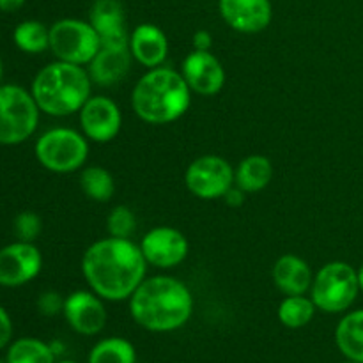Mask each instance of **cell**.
Returning <instances> with one entry per match:
<instances>
[{"label": "cell", "mask_w": 363, "mask_h": 363, "mask_svg": "<svg viewBox=\"0 0 363 363\" xmlns=\"http://www.w3.org/2000/svg\"><path fill=\"white\" fill-rule=\"evenodd\" d=\"M82 272L99 298L123 301L131 298L145 280L147 261L140 247L124 238H105L85 250Z\"/></svg>", "instance_id": "6da1fadb"}, {"label": "cell", "mask_w": 363, "mask_h": 363, "mask_svg": "<svg viewBox=\"0 0 363 363\" xmlns=\"http://www.w3.org/2000/svg\"><path fill=\"white\" fill-rule=\"evenodd\" d=\"M130 312L135 323L149 332H174L191 318L194 296L181 280L151 277L131 294Z\"/></svg>", "instance_id": "7a4b0ae2"}, {"label": "cell", "mask_w": 363, "mask_h": 363, "mask_svg": "<svg viewBox=\"0 0 363 363\" xmlns=\"http://www.w3.org/2000/svg\"><path fill=\"white\" fill-rule=\"evenodd\" d=\"M190 94L183 74L169 67H152L135 85L131 106L145 123L169 124L186 113Z\"/></svg>", "instance_id": "3957f363"}, {"label": "cell", "mask_w": 363, "mask_h": 363, "mask_svg": "<svg viewBox=\"0 0 363 363\" xmlns=\"http://www.w3.org/2000/svg\"><path fill=\"white\" fill-rule=\"evenodd\" d=\"M91 77L77 64H48L35 74L32 82V96L39 110L53 117H64L80 112L91 98Z\"/></svg>", "instance_id": "277c9868"}, {"label": "cell", "mask_w": 363, "mask_h": 363, "mask_svg": "<svg viewBox=\"0 0 363 363\" xmlns=\"http://www.w3.org/2000/svg\"><path fill=\"white\" fill-rule=\"evenodd\" d=\"M360 293L358 269L342 261H333L323 266L314 277L311 294L315 308L326 314H339L347 311Z\"/></svg>", "instance_id": "5b68a950"}, {"label": "cell", "mask_w": 363, "mask_h": 363, "mask_svg": "<svg viewBox=\"0 0 363 363\" xmlns=\"http://www.w3.org/2000/svg\"><path fill=\"white\" fill-rule=\"evenodd\" d=\"M39 112L32 92L18 85H0V144L16 145L30 138Z\"/></svg>", "instance_id": "8992f818"}, {"label": "cell", "mask_w": 363, "mask_h": 363, "mask_svg": "<svg viewBox=\"0 0 363 363\" xmlns=\"http://www.w3.org/2000/svg\"><path fill=\"white\" fill-rule=\"evenodd\" d=\"M89 156V144L78 131L69 128H53L35 142V158L46 170L69 174L84 167Z\"/></svg>", "instance_id": "52a82bcc"}, {"label": "cell", "mask_w": 363, "mask_h": 363, "mask_svg": "<svg viewBox=\"0 0 363 363\" xmlns=\"http://www.w3.org/2000/svg\"><path fill=\"white\" fill-rule=\"evenodd\" d=\"M101 48L98 32L91 23L74 18H64L50 27V50L57 60L84 66Z\"/></svg>", "instance_id": "ba28073f"}, {"label": "cell", "mask_w": 363, "mask_h": 363, "mask_svg": "<svg viewBox=\"0 0 363 363\" xmlns=\"http://www.w3.org/2000/svg\"><path fill=\"white\" fill-rule=\"evenodd\" d=\"M186 188L199 199H220L233 188L234 170L229 162L215 155H206L190 163L184 174Z\"/></svg>", "instance_id": "9c48e42d"}, {"label": "cell", "mask_w": 363, "mask_h": 363, "mask_svg": "<svg viewBox=\"0 0 363 363\" xmlns=\"http://www.w3.org/2000/svg\"><path fill=\"white\" fill-rule=\"evenodd\" d=\"M41 266V252L34 243L16 241L7 245L0 250V286H25L39 275Z\"/></svg>", "instance_id": "30bf717a"}, {"label": "cell", "mask_w": 363, "mask_h": 363, "mask_svg": "<svg viewBox=\"0 0 363 363\" xmlns=\"http://www.w3.org/2000/svg\"><path fill=\"white\" fill-rule=\"evenodd\" d=\"M140 250L147 264L169 269L186 259L188 241L184 234L174 227H155L142 238Z\"/></svg>", "instance_id": "8fae6325"}, {"label": "cell", "mask_w": 363, "mask_h": 363, "mask_svg": "<svg viewBox=\"0 0 363 363\" xmlns=\"http://www.w3.org/2000/svg\"><path fill=\"white\" fill-rule=\"evenodd\" d=\"M123 113L116 101L105 96H91L80 110V126L84 135L98 144L113 140L119 135Z\"/></svg>", "instance_id": "7c38bea8"}, {"label": "cell", "mask_w": 363, "mask_h": 363, "mask_svg": "<svg viewBox=\"0 0 363 363\" xmlns=\"http://www.w3.org/2000/svg\"><path fill=\"white\" fill-rule=\"evenodd\" d=\"M94 291H74L64 300V318L80 335H96L106 325V308Z\"/></svg>", "instance_id": "4fadbf2b"}, {"label": "cell", "mask_w": 363, "mask_h": 363, "mask_svg": "<svg viewBox=\"0 0 363 363\" xmlns=\"http://www.w3.org/2000/svg\"><path fill=\"white\" fill-rule=\"evenodd\" d=\"M188 87L201 96H215L225 85V69L211 52L194 50L183 62V73Z\"/></svg>", "instance_id": "5bb4252c"}, {"label": "cell", "mask_w": 363, "mask_h": 363, "mask_svg": "<svg viewBox=\"0 0 363 363\" xmlns=\"http://www.w3.org/2000/svg\"><path fill=\"white\" fill-rule=\"evenodd\" d=\"M89 23L98 32L101 46L130 48L126 14L119 0H94L89 14Z\"/></svg>", "instance_id": "9a60e30c"}, {"label": "cell", "mask_w": 363, "mask_h": 363, "mask_svg": "<svg viewBox=\"0 0 363 363\" xmlns=\"http://www.w3.org/2000/svg\"><path fill=\"white\" fill-rule=\"evenodd\" d=\"M220 14L230 28L243 34H257L272 23L269 0H220Z\"/></svg>", "instance_id": "2e32d148"}, {"label": "cell", "mask_w": 363, "mask_h": 363, "mask_svg": "<svg viewBox=\"0 0 363 363\" xmlns=\"http://www.w3.org/2000/svg\"><path fill=\"white\" fill-rule=\"evenodd\" d=\"M130 52L135 60L145 67H160L169 53V39L165 32L152 23H142L130 38Z\"/></svg>", "instance_id": "e0dca14e"}, {"label": "cell", "mask_w": 363, "mask_h": 363, "mask_svg": "<svg viewBox=\"0 0 363 363\" xmlns=\"http://www.w3.org/2000/svg\"><path fill=\"white\" fill-rule=\"evenodd\" d=\"M273 282L286 296L305 294L312 287L314 275L307 261L293 254L282 255L273 266Z\"/></svg>", "instance_id": "ac0fdd59"}, {"label": "cell", "mask_w": 363, "mask_h": 363, "mask_svg": "<svg viewBox=\"0 0 363 363\" xmlns=\"http://www.w3.org/2000/svg\"><path fill=\"white\" fill-rule=\"evenodd\" d=\"M130 48L101 46L94 59L89 62V77L98 85H113L123 80L131 66Z\"/></svg>", "instance_id": "d6986e66"}, {"label": "cell", "mask_w": 363, "mask_h": 363, "mask_svg": "<svg viewBox=\"0 0 363 363\" xmlns=\"http://www.w3.org/2000/svg\"><path fill=\"white\" fill-rule=\"evenodd\" d=\"M273 176V167L266 156L252 155L240 163L234 172V183L245 194L264 190Z\"/></svg>", "instance_id": "ffe728a7"}, {"label": "cell", "mask_w": 363, "mask_h": 363, "mask_svg": "<svg viewBox=\"0 0 363 363\" xmlns=\"http://www.w3.org/2000/svg\"><path fill=\"white\" fill-rule=\"evenodd\" d=\"M335 340L344 357L363 363V311H354L342 318L335 330Z\"/></svg>", "instance_id": "44dd1931"}, {"label": "cell", "mask_w": 363, "mask_h": 363, "mask_svg": "<svg viewBox=\"0 0 363 363\" xmlns=\"http://www.w3.org/2000/svg\"><path fill=\"white\" fill-rule=\"evenodd\" d=\"M7 363H55V351L39 339L25 337L13 342L7 350Z\"/></svg>", "instance_id": "7402d4cb"}, {"label": "cell", "mask_w": 363, "mask_h": 363, "mask_svg": "<svg viewBox=\"0 0 363 363\" xmlns=\"http://www.w3.org/2000/svg\"><path fill=\"white\" fill-rule=\"evenodd\" d=\"M137 351L133 344L121 337L103 339L92 347L89 354V363H135Z\"/></svg>", "instance_id": "603a6c76"}, {"label": "cell", "mask_w": 363, "mask_h": 363, "mask_svg": "<svg viewBox=\"0 0 363 363\" xmlns=\"http://www.w3.org/2000/svg\"><path fill=\"white\" fill-rule=\"evenodd\" d=\"M315 314V305L312 298L296 294V296H286V300L279 307V319L287 328H303L312 321Z\"/></svg>", "instance_id": "cb8c5ba5"}, {"label": "cell", "mask_w": 363, "mask_h": 363, "mask_svg": "<svg viewBox=\"0 0 363 363\" xmlns=\"http://www.w3.org/2000/svg\"><path fill=\"white\" fill-rule=\"evenodd\" d=\"M80 186L91 201L108 202L112 199L116 184L112 174L103 167H87L80 174Z\"/></svg>", "instance_id": "d4e9b609"}, {"label": "cell", "mask_w": 363, "mask_h": 363, "mask_svg": "<svg viewBox=\"0 0 363 363\" xmlns=\"http://www.w3.org/2000/svg\"><path fill=\"white\" fill-rule=\"evenodd\" d=\"M14 45L25 53H41L50 48V28H46L41 21L28 20L21 21L14 28Z\"/></svg>", "instance_id": "484cf974"}, {"label": "cell", "mask_w": 363, "mask_h": 363, "mask_svg": "<svg viewBox=\"0 0 363 363\" xmlns=\"http://www.w3.org/2000/svg\"><path fill=\"white\" fill-rule=\"evenodd\" d=\"M135 229H137V218L130 208L117 206L110 211L108 218H106V230H108L110 236L130 240Z\"/></svg>", "instance_id": "4316f807"}, {"label": "cell", "mask_w": 363, "mask_h": 363, "mask_svg": "<svg viewBox=\"0 0 363 363\" xmlns=\"http://www.w3.org/2000/svg\"><path fill=\"white\" fill-rule=\"evenodd\" d=\"M14 233H16L20 241L32 243L39 236V233H41V218L30 211L20 213L14 218Z\"/></svg>", "instance_id": "83f0119b"}, {"label": "cell", "mask_w": 363, "mask_h": 363, "mask_svg": "<svg viewBox=\"0 0 363 363\" xmlns=\"http://www.w3.org/2000/svg\"><path fill=\"white\" fill-rule=\"evenodd\" d=\"M39 311L45 315H53L57 312H62L64 308V300H60V296L57 293H45L38 301Z\"/></svg>", "instance_id": "f1b7e54d"}, {"label": "cell", "mask_w": 363, "mask_h": 363, "mask_svg": "<svg viewBox=\"0 0 363 363\" xmlns=\"http://www.w3.org/2000/svg\"><path fill=\"white\" fill-rule=\"evenodd\" d=\"M11 339H13V321L6 308L0 305V350L9 346Z\"/></svg>", "instance_id": "f546056e"}, {"label": "cell", "mask_w": 363, "mask_h": 363, "mask_svg": "<svg viewBox=\"0 0 363 363\" xmlns=\"http://www.w3.org/2000/svg\"><path fill=\"white\" fill-rule=\"evenodd\" d=\"M213 45V38L208 30H197L194 35V48L201 52H209Z\"/></svg>", "instance_id": "4dcf8cb0"}, {"label": "cell", "mask_w": 363, "mask_h": 363, "mask_svg": "<svg viewBox=\"0 0 363 363\" xmlns=\"http://www.w3.org/2000/svg\"><path fill=\"white\" fill-rule=\"evenodd\" d=\"M223 199H225V202L230 208H238V206L243 204L245 191L240 190V188H230V190L223 195Z\"/></svg>", "instance_id": "1f68e13d"}, {"label": "cell", "mask_w": 363, "mask_h": 363, "mask_svg": "<svg viewBox=\"0 0 363 363\" xmlns=\"http://www.w3.org/2000/svg\"><path fill=\"white\" fill-rule=\"evenodd\" d=\"M25 4V0H0V11L4 13H14Z\"/></svg>", "instance_id": "d6a6232c"}, {"label": "cell", "mask_w": 363, "mask_h": 363, "mask_svg": "<svg viewBox=\"0 0 363 363\" xmlns=\"http://www.w3.org/2000/svg\"><path fill=\"white\" fill-rule=\"evenodd\" d=\"M358 282H360V291L363 293V264L358 269Z\"/></svg>", "instance_id": "836d02e7"}, {"label": "cell", "mask_w": 363, "mask_h": 363, "mask_svg": "<svg viewBox=\"0 0 363 363\" xmlns=\"http://www.w3.org/2000/svg\"><path fill=\"white\" fill-rule=\"evenodd\" d=\"M2 74H4V66H2V59H0V82H2Z\"/></svg>", "instance_id": "e575fe53"}, {"label": "cell", "mask_w": 363, "mask_h": 363, "mask_svg": "<svg viewBox=\"0 0 363 363\" xmlns=\"http://www.w3.org/2000/svg\"><path fill=\"white\" fill-rule=\"evenodd\" d=\"M59 363H77V362H69V360H64V362H59Z\"/></svg>", "instance_id": "d590c367"}, {"label": "cell", "mask_w": 363, "mask_h": 363, "mask_svg": "<svg viewBox=\"0 0 363 363\" xmlns=\"http://www.w3.org/2000/svg\"><path fill=\"white\" fill-rule=\"evenodd\" d=\"M347 363H358V362H347Z\"/></svg>", "instance_id": "8d00e7d4"}, {"label": "cell", "mask_w": 363, "mask_h": 363, "mask_svg": "<svg viewBox=\"0 0 363 363\" xmlns=\"http://www.w3.org/2000/svg\"><path fill=\"white\" fill-rule=\"evenodd\" d=\"M0 363H7V362H0Z\"/></svg>", "instance_id": "74e56055"}]
</instances>
